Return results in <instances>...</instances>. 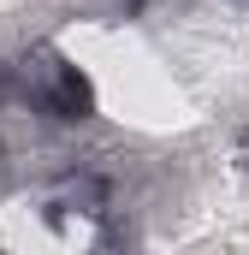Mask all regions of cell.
<instances>
[{"label":"cell","mask_w":249,"mask_h":255,"mask_svg":"<svg viewBox=\"0 0 249 255\" xmlns=\"http://www.w3.org/2000/svg\"><path fill=\"white\" fill-rule=\"evenodd\" d=\"M18 77H24V95H30L42 113L65 119V125H77V119L95 113V89H89V77L65 60L60 48H48V42H36V48L24 54Z\"/></svg>","instance_id":"1"},{"label":"cell","mask_w":249,"mask_h":255,"mask_svg":"<svg viewBox=\"0 0 249 255\" xmlns=\"http://www.w3.org/2000/svg\"><path fill=\"white\" fill-rule=\"evenodd\" d=\"M48 208L54 214H77V220H101L107 214V178L101 172H60L54 190H48Z\"/></svg>","instance_id":"2"},{"label":"cell","mask_w":249,"mask_h":255,"mask_svg":"<svg viewBox=\"0 0 249 255\" xmlns=\"http://www.w3.org/2000/svg\"><path fill=\"white\" fill-rule=\"evenodd\" d=\"M232 154H238V166H249V125L238 130V142H232Z\"/></svg>","instance_id":"3"},{"label":"cell","mask_w":249,"mask_h":255,"mask_svg":"<svg viewBox=\"0 0 249 255\" xmlns=\"http://www.w3.org/2000/svg\"><path fill=\"white\" fill-rule=\"evenodd\" d=\"M6 83H12V65H0V89H6Z\"/></svg>","instance_id":"4"}]
</instances>
